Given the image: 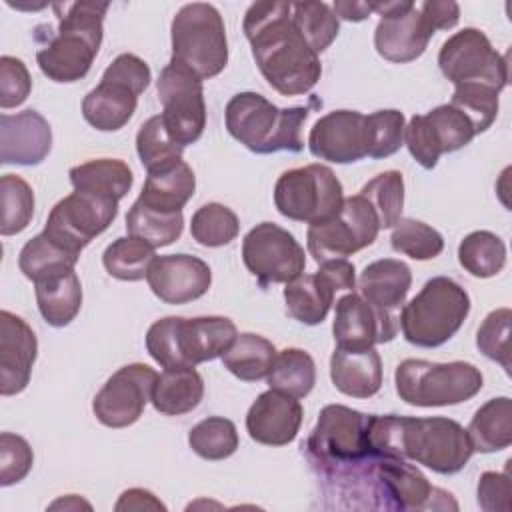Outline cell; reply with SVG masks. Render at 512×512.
Returning <instances> with one entry per match:
<instances>
[{
    "instance_id": "4fadbf2b",
    "label": "cell",
    "mask_w": 512,
    "mask_h": 512,
    "mask_svg": "<svg viewBox=\"0 0 512 512\" xmlns=\"http://www.w3.org/2000/svg\"><path fill=\"white\" fill-rule=\"evenodd\" d=\"M438 66L446 80L458 84H486L502 92L508 82V60L478 28H462L448 36L438 52Z\"/></svg>"
},
{
    "instance_id": "7c38bea8",
    "label": "cell",
    "mask_w": 512,
    "mask_h": 512,
    "mask_svg": "<svg viewBox=\"0 0 512 512\" xmlns=\"http://www.w3.org/2000/svg\"><path fill=\"white\" fill-rule=\"evenodd\" d=\"M368 488L380 498L378 506L388 510H458L450 492L432 486L410 460L402 458H376Z\"/></svg>"
},
{
    "instance_id": "484cf974",
    "label": "cell",
    "mask_w": 512,
    "mask_h": 512,
    "mask_svg": "<svg viewBox=\"0 0 512 512\" xmlns=\"http://www.w3.org/2000/svg\"><path fill=\"white\" fill-rule=\"evenodd\" d=\"M332 334L338 348L364 350L394 340L398 328L384 322L360 294L348 292L336 300Z\"/></svg>"
},
{
    "instance_id": "9f6ffc18",
    "label": "cell",
    "mask_w": 512,
    "mask_h": 512,
    "mask_svg": "<svg viewBox=\"0 0 512 512\" xmlns=\"http://www.w3.org/2000/svg\"><path fill=\"white\" fill-rule=\"evenodd\" d=\"M114 510H166V506L150 492L144 488H130L124 490L118 498V502L114 504Z\"/></svg>"
},
{
    "instance_id": "bcb514c9",
    "label": "cell",
    "mask_w": 512,
    "mask_h": 512,
    "mask_svg": "<svg viewBox=\"0 0 512 512\" xmlns=\"http://www.w3.org/2000/svg\"><path fill=\"white\" fill-rule=\"evenodd\" d=\"M404 128L406 118L396 108L376 110L364 116L366 156L378 160L396 154L404 144Z\"/></svg>"
},
{
    "instance_id": "e575fe53",
    "label": "cell",
    "mask_w": 512,
    "mask_h": 512,
    "mask_svg": "<svg viewBox=\"0 0 512 512\" xmlns=\"http://www.w3.org/2000/svg\"><path fill=\"white\" fill-rule=\"evenodd\" d=\"M276 354L278 352L268 338L254 332H242L220 358L230 374L244 382H256L270 374Z\"/></svg>"
},
{
    "instance_id": "60d3db41",
    "label": "cell",
    "mask_w": 512,
    "mask_h": 512,
    "mask_svg": "<svg viewBox=\"0 0 512 512\" xmlns=\"http://www.w3.org/2000/svg\"><path fill=\"white\" fill-rule=\"evenodd\" d=\"M188 444L192 452L204 460H224L236 452L240 440L232 420L208 416L190 428Z\"/></svg>"
},
{
    "instance_id": "b9f144b4",
    "label": "cell",
    "mask_w": 512,
    "mask_h": 512,
    "mask_svg": "<svg viewBox=\"0 0 512 512\" xmlns=\"http://www.w3.org/2000/svg\"><path fill=\"white\" fill-rule=\"evenodd\" d=\"M292 22L316 54H322L340 32V22L326 2L292 4Z\"/></svg>"
},
{
    "instance_id": "f5cc1de1",
    "label": "cell",
    "mask_w": 512,
    "mask_h": 512,
    "mask_svg": "<svg viewBox=\"0 0 512 512\" xmlns=\"http://www.w3.org/2000/svg\"><path fill=\"white\" fill-rule=\"evenodd\" d=\"M32 90V78L26 64L16 56L0 58V108H16L26 102Z\"/></svg>"
},
{
    "instance_id": "9c48e42d",
    "label": "cell",
    "mask_w": 512,
    "mask_h": 512,
    "mask_svg": "<svg viewBox=\"0 0 512 512\" xmlns=\"http://www.w3.org/2000/svg\"><path fill=\"white\" fill-rule=\"evenodd\" d=\"M172 58L190 68L198 78L218 76L228 64V38L224 20L208 2L184 4L170 26Z\"/></svg>"
},
{
    "instance_id": "f6af8a7d",
    "label": "cell",
    "mask_w": 512,
    "mask_h": 512,
    "mask_svg": "<svg viewBox=\"0 0 512 512\" xmlns=\"http://www.w3.org/2000/svg\"><path fill=\"white\" fill-rule=\"evenodd\" d=\"M360 196H364L376 216L380 228H392L402 218L404 208V176L398 170H386L376 174L372 180H368Z\"/></svg>"
},
{
    "instance_id": "c3c4849f",
    "label": "cell",
    "mask_w": 512,
    "mask_h": 512,
    "mask_svg": "<svg viewBox=\"0 0 512 512\" xmlns=\"http://www.w3.org/2000/svg\"><path fill=\"white\" fill-rule=\"evenodd\" d=\"M136 152L142 166L148 170H156L164 164H170L182 158L184 146H180L166 130L162 116H150L136 134Z\"/></svg>"
},
{
    "instance_id": "277c9868",
    "label": "cell",
    "mask_w": 512,
    "mask_h": 512,
    "mask_svg": "<svg viewBox=\"0 0 512 512\" xmlns=\"http://www.w3.org/2000/svg\"><path fill=\"white\" fill-rule=\"evenodd\" d=\"M238 336L226 316H166L146 332V350L164 370L196 368L222 356Z\"/></svg>"
},
{
    "instance_id": "44dd1931",
    "label": "cell",
    "mask_w": 512,
    "mask_h": 512,
    "mask_svg": "<svg viewBox=\"0 0 512 512\" xmlns=\"http://www.w3.org/2000/svg\"><path fill=\"white\" fill-rule=\"evenodd\" d=\"M312 156L332 164H352L366 156L364 114L358 110H332L320 116L308 134Z\"/></svg>"
},
{
    "instance_id": "f1b7e54d",
    "label": "cell",
    "mask_w": 512,
    "mask_h": 512,
    "mask_svg": "<svg viewBox=\"0 0 512 512\" xmlns=\"http://www.w3.org/2000/svg\"><path fill=\"white\" fill-rule=\"evenodd\" d=\"M36 304L42 318L54 326H68L82 306V284L74 268L48 274L34 282Z\"/></svg>"
},
{
    "instance_id": "ba28073f",
    "label": "cell",
    "mask_w": 512,
    "mask_h": 512,
    "mask_svg": "<svg viewBox=\"0 0 512 512\" xmlns=\"http://www.w3.org/2000/svg\"><path fill=\"white\" fill-rule=\"evenodd\" d=\"M394 384L402 402L432 408L454 406L474 398L484 386V376L480 368L464 360L430 362L406 358L396 366Z\"/></svg>"
},
{
    "instance_id": "8fae6325",
    "label": "cell",
    "mask_w": 512,
    "mask_h": 512,
    "mask_svg": "<svg viewBox=\"0 0 512 512\" xmlns=\"http://www.w3.org/2000/svg\"><path fill=\"white\" fill-rule=\"evenodd\" d=\"M378 232L380 224L372 204L364 196L354 194L344 198L340 210L332 218L308 226L306 244L310 256L320 264L326 260L348 258L374 244Z\"/></svg>"
},
{
    "instance_id": "52a82bcc",
    "label": "cell",
    "mask_w": 512,
    "mask_h": 512,
    "mask_svg": "<svg viewBox=\"0 0 512 512\" xmlns=\"http://www.w3.org/2000/svg\"><path fill=\"white\" fill-rule=\"evenodd\" d=\"M468 314V292L448 276H434L402 306L400 328L406 342L420 348H436L460 330Z\"/></svg>"
},
{
    "instance_id": "d6a6232c",
    "label": "cell",
    "mask_w": 512,
    "mask_h": 512,
    "mask_svg": "<svg viewBox=\"0 0 512 512\" xmlns=\"http://www.w3.org/2000/svg\"><path fill=\"white\" fill-rule=\"evenodd\" d=\"M204 398V380L194 368H174L158 374L152 406L166 416H180L192 412Z\"/></svg>"
},
{
    "instance_id": "f35d334b",
    "label": "cell",
    "mask_w": 512,
    "mask_h": 512,
    "mask_svg": "<svg viewBox=\"0 0 512 512\" xmlns=\"http://www.w3.org/2000/svg\"><path fill=\"white\" fill-rule=\"evenodd\" d=\"M78 258L80 254L66 250L48 234L40 232L22 246L18 254V268L28 280L36 282L48 274L74 268Z\"/></svg>"
},
{
    "instance_id": "681fc988",
    "label": "cell",
    "mask_w": 512,
    "mask_h": 512,
    "mask_svg": "<svg viewBox=\"0 0 512 512\" xmlns=\"http://www.w3.org/2000/svg\"><path fill=\"white\" fill-rule=\"evenodd\" d=\"M500 92L486 84H458L450 104L468 116L476 134L486 132L498 116Z\"/></svg>"
},
{
    "instance_id": "ffe728a7",
    "label": "cell",
    "mask_w": 512,
    "mask_h": 512,
    "mask_svg": "<svg viewBox=\"0 0 512 512\" xmlns=\"http://www.w3.org/2000/svg\"><path fill=\"white\" fill-rule=\"evenodd\" d=\"M156 298L166 304H186L204 296L212 284L210 266L192 254L156 256L146 274Z\"/></svg>"
},
{
    "instance_id": "f546056e",
    "label": "cell",
    "mask_w": 512,
    "mask_h": 512,
    "mask_svg": "<svg viewBox=\"0 0 512 512\" xmlns=\"http://www.w3.org/2000/svg\"><path fill=\"white\" fill-rule=\"evenodd\" d=\"M194 190L196 176L192 168L182 158H178L170 164L146 172L138 200L158 210L178 212L194 196Z\"/></svg>"
},
{
    "instance_id": "5bb4252c",
    "label": "cell",
    "mask_w": 512,
    "mask_h": 512,
    "mask_svg": "<svg viewBox=\"0 0 512 512\" xmlns=\"http://www.w3.org/2000/svg\"><path fill=\"white\" fill-rule=\"evenodd\" d=\"M158 98L162 102V122L168 134L180 144H194L206 128V104L202 78L180 62L170 60L158 80Z\"/></svg>"
},
{
    "instance_id": "83f0119b",
    "label": "cell",
    "mask_w": 512,
    "mask_h": 512,
    "mask_svg": "<svg viewBox=\"0 0 512 512\" xmlns=\"http://www.w3.org/2000/svg\"><path fill=\"white\" fill-rule=\"evenodd\" d=\"M138 92L130 86L102 76L82 100L84 120L100 132H116L128 124L136 112Z\"/></svg>"
},
{
    "instance_id": "6f0895ef",
    "label": "cell",
    "mask_w": 512,
    "mask_h": 512,
    "mask_svg": "<svg viewBox=\"0 0 512 512\" xmlns=\"http://www.w3.org/2000/svg\"><path fill=\"white\" fill-rule=\"evenodd\" d=\"M336 18L348 22H362L372 14L370 2H350V0H336L332 6Z\"/></svg>"
},
{
    "instance_id": "db71d44e",
    "label": "cell",
    "mask_w": 512,
    "mask_h": 512,
    "mask_svg": "<svg viewBox=\"0 0 512 512\" xmlns=\"http://www.w3.org/2000/svg\"><path fill=\"white\" fill-rule=\"evenodd\" d=\"M478 504L486 512L504 510L508 512L512 506V490H510V478L508 472H484L478 478Z\"/></svg>"
},
{
    "instance_id": "30bf717a",
    "label": "cell",
    "mask_w": 512,
    "mask_h": 512,
    "mask_svg": "<svg viewBox=\"0 0 512 512\" xmlns=\"http://www.w3.org/2000/svg\"><path fill=\"white\" fill-rule=\"evenodd\" d=\"M344 202V188L332 168L308 164L282 172L274 184L276 210L296 222L316 224L332 218Z\"/></svg>"
},
{
    "instance_id": "d6986e66",
    "label": "cell",
    "mask_w": 512,
    "mask_h": 512,
    "mask_svg": "<svg viewBox=\"0 0 512 512\" xmlns=\"http://www.w3.org/2000/svg\"><path fill=\"white\" fill-rule=\"evenodd\" d=\"M158 372L148 364H126L118 368L92 400L96 420L108 428H126L140 420L152 392Z\"/></svg>"
},
{
    "instance_id": "836d02e7",
    "label": "cell",
    "mask_w": 512,
    "mask_h": 512,
    "mask_svg": "<svg viewBox=\"0 0 512 512\" xmlns=\"http://www.w3.org/2000/svg\"><path fill=\"white\" fill-rule=\"evenodd\" d=\"M466 432L474 452L490 454L508 448L512 444V400L490 398L474 412Z\"/></svg>"
},
{
    "instance_id": "8992f818",
    "label": "cell",
    "mask_w": 512,
    "mask_h": 512,
    "mask_svg": "<svg viewBox=\"0 0 512 512\" xmlns=\"http://www.w3.org/2000/svg\"><path fill=\"white\" fill-rule=\"evenodd\" d=\"M306 454L324 474L346 480L376 460L368 442V414L328 404L306 440Z\"/></svg>"
},
{
    "instance_id": "5b68a950",
    "label": "cell",
    "mask_w": 512,
    "mask_h": 512,
    "mask_svg": "<svg viewBox=\"0 0 512 512\" xmlns=\"http://www.w3.org/2000/svg\"><path fill=\"white\" fill-rule=\"evenodd\" d=\"M308 106L278 108L258 92H238L226 104V130L254 154L300 152Z\"/></svg>"
},
{
    "instance_id": "4316f807",
    "label": "cell",
    "mask_w": 512,
    "mask_h": 512,
    "mask_svg": "<svg viewBox=\"0 0 512 512\" xmlns=\"http://www.w3.org/2000/svg\"><path fill=\"white\" fill-rule=\"evenodd\" d=\"M330 378L338 392L350 398H370L382 386V358L376 348H334Z\"/></svg>"
},
{
    "instance_id": "8d00e7d4",
    "label": "cell",
    "mask_w": 512,
    "mask_h": 512,
    "mask_svg": "<svg viewBox=\"0 0 512 512\" xmlns=\"http://www.w3.org/2000/svg\"><path fill=\"white\" fill-rule=\"evenodd\" d=\"M266 382L272 390L294 398H306L316 384L314 358L302 348H284L276 354Z\"/></svg>"
},
{
    "instance_id": "d590c367",
    "label": "cell",
    "mask_w": 512,
    "mask_h": 512,
    "mask_svg": "<svg viewBox=\"0 0 512 512\" xmlns=\"http://www.w3.org/2000/svg\"><path fill=\"white\" fill-rule=\"evenodd\" d=\"M126 230L128 236L140 238L152 248H160L176 242L182 236L184 216L182 210H158L136 198L126 214Z\"/></svg>"
},
{
    "instance_id": "e0dca14e",
    "label": "cell",
    "mask_w": 512,
    "mask_h": 512,
    "mask_svg": "<svg viewBox=\"0 0 512 512\" xmlns=\"http://www.w3.org/2000/svg\"><path fill=\"white\" fill-rule=\"evenodd\" d=\"M118 202L74 190L54 204L44 234L66 250L80 254L116 218Z\"/></svg>"
},
{
    "instance_id": "7dc6e473",
    "label": "cell",
    "mask_w": 512,
    "mask_h": 512,
    "mask_svg": "<svg viewBox=\"0 0 512 512\" xmlns=\"http://www.w3.org/2000/svg\"><path fill=\"white\" fill-rule=\"evenodd\" d=\"M390 244L394 252L410 256L412 260H432L444 250L442 234L416 218H400L392 226Z\"/></svg>"
},
{
    "instance_id": "f907efd6",
    "label": "cell",
    "mask_w": 512,
    "mask_h": 512,
    "mask_svg": "<svg viewBox=\"0 0 512 512\" xmlns=\"http://www.w3.org/2000/svg\"><path fill=\"white\" fill-rule=\"evenodd\" d=\"M510 308H496L492 310L476 332V346L478 350L498 362L506 374H510Z\"/></svg>"
},
{
    "instance_id": "7402d4cb",
    "label": "cell",
    "mask_w": 512,
    "mask_h": 512,
    "mask_svg": "<svg viewBox=\"0 0 512 512\" xmlns=\"http://www.w3.org/2000/svg\"><path fill=\"white\" fill-rule=\"evenodd\" d=\"M38 354L34 330L10 310L0 312V394L16 396L26 390Z\"/></svg>"
},
{
    "instance_id": "9a60e30c",
    "label": "cell",
    "mask_w": 512,
    "mask_h": 512,
    "mask_svg": "<svg viewBox=\"0 0 512 512\" xmlns=\"http://www.w3.org/2000/svg\"><path fill=\"white\" fill-rule=\"evenodd\" d=\"M242 262L262 288L286 284L306 268V254L298 240L274 222H260L242 240Z\"/></svg>"
},
{
    "instance_id": "ac0fdd59",
    "label": "cell",
    "mask_w": 512,
    "mask_h": 512,
    "mask_svg": "<svg viewBox=\"0 0 512 512\" xmlns=\"http://www.w3.org/2000/svg\"><path fill=\"white\" fill-rule=\"evenodd\" d=\"M370 6L382 16L374 30V48L384 60L406 64L424 54L436 32L416 2H370Z\"/></svg>"
},
{
    "instance_id": "d4e9b609",
    "label": "cell",
    "mask_w": 512,
    "mask_h": 512,
    "mask_svg": "<svg viewBox=\"0 0 512 512\" xmlns=\"http://www.w3.org/2000/svg\"><path fill=\"white\" fill-rule=\"evenodd\" d=\"M52 150V128L38 110L0 114V162L36 166Z\"/></svg>"
},
{
    "instance_id": "7bdbcfd3",
    "label": "cell",
    "mask_w": 512,
    "mask_h": 512,
    "mask_svg": "<svg viewBox=\"0 0 512 512\" xmlns=\"http://www.w3.org/2000/svg\"><path fill=\"white\" fill-rule=\"evenodd\" d=\"M240 232V220L220 202L202 204L190 220V234L200 246L220 248L230 244Z\"/></svg>"
},
{
    "instance_id": "816d5d0a",
    "label": "cell",
    "mask_w": 512,
    "mask_h": 512,
    "mask_svg": "<svg viewBox=\"0 0 512 512\" xmlns=\"http://www.w3.org/2000/svg\"><path fill=\"white\" fill-rule=\"evenodd\" d=\"M34 464V452L26 438L2 432L0 434V486H12L28 476Z\"/></svg>"
},
{
    "instance_id": "6da1fadb",
    "label": "cell",
    "mask_w": 512,
    "mask_h": 512,
    "mask_svg": "<svg viewBox=\"0 0 512 512\" xmlns=\"http://www.w3.org/2000/svg\"><path fill=\"white\" fill-rule=\"evenodd\" d=\"M242 30L260 74L278 94L300 96L318 84L320 58L296 30L290 2H254Z\"/></svg>"
},
{
    "instance_id": "603a6c76",
    "label": "cell",
    "mask_w": 512,
    "mask_h": 512,
    "mask_svg": "<svg viewBox=\"0 0 512 512\" xmlns=\"http://www.w3.org/2000/svg\"><path fill=\"white\" fill-rule=\"evenodd\" d=\"M304 418L298 398L268 388L246 412L248 436L264 446H286L300 430Z\"/></svg>"
},
{
    "instance_id": "4dcf8cb0",
    "label": "cell",
    "mask_w": 512,
    "mask_h": 512,
    "mask_svg": "<svg viewBox=\"0 0 512 512\" xmlns=\"http://www.w3.org/2000/svg\"><path fill=\"white\" fill-rule=\"evenodd\" d=\"M334 296L336 288L320 270H316V274L302 272L286 282L284 288L288 316L306 326H316L324 322L334 304Z\"/></svg>"
},
{
    "instance_id": "ee69618b",
    "label": "cell",
    "mask_w": 512,
    "mask_h": 512,
    "mask_svg": "<svg viewBox=\"0 0 512 512\" xmlns=\"http://www.w3.org/2000/svg\"><path fill=\"white\" fill-rule=\"evenodd\" d=\"M2 220L0 234L14 236L28 228L34 216V190L18 174H4L0 178Z\"/></svg>"
},
{
    "instance_id": "74e56055",
    "label": "cell",
    "mask_w": 512,
    "mask_h": 512,
    "mask_svg": "<svg viewBox=\"0 0 512 512\" xmlns=\"http://www.w3.org/2000/svg\"><path fill=\"white\" fill-rule=\"evenodd\" d=\"M458 262L474 278H492L506 266V244L490 230H474L458 244Z\"/></svg>"
},
{
    "instance_id": "cb8c5ba5",
    "label": "cell",
    "mask_w": 512,
    "mask_h": 512,
    "mask_svg": "<svg viewBox=\"0 0 512 512\" xmlns=\"http://www.w3.org/2000/svg\"><path fill=\"white\" fill-rule=\"evenodd\" d=\"M412 284L410 266L396 258L370 262L358 278V294L376 314L394 328H400V310Z\"/></svg>"
},
{
    "instance_id": "ab89813d",
    "label": "cell",
    "mask_w": 512,
    "mask_h": 512,
    "mask_svg": "<svg viewBox=\"0 0 512 512\" xmlns=\"http://www.w3.org/2000/svg\"><path fill=\"white\" fill-rule=\"evenodd\" d=\"M154 258V248L144 240L134 236H120L106 246L102 254V264L112 278L136 282L146 278Z\"/></svg>"
},
{
    "instance_id": "2e32d148",
    "label": "cell",
    "mask_w": 512,
    "mask_h": 512,
    "mask_svg": "<svg viewBox=\"0 0 512 512\" xmlns=\"http://www.w3.org/2000/svg\"><path fill=\"white\" fill-rule=\"evenodd\" d=\"M476 136L472 122L456 106L440 104L428 114H416L404 128V144L410 156L432 170L442 154L456 152Z\"/></svg>"
},
{
    "instance_id": "11a10c76",
    "label": "cell",
    "mask_w": 512,
    "mask_h": 512,
    "mask_svg": "<svg viewBox=\"0 0 512 512\" xmlns=\"http://www.w3.org/2000/svg\"><path fill=\"white\" fill-rule=\"evenodd\" d=\"M418 8L426 16L434 32L450 30L460 20V6L454 0H426V2H418Z\"/></svg>"
},
{
    "instance_id": "7a4b0ae2",
    "label": "cell",
    "mask_w": 512,
    "mask_h": 512,
    "mask_svg": "<svg viewBox=\"0 0 512 512\" xmlns=\"http://www.w3.org/2000/svg\"><path fill=\"white\" fill-rule=\"evenodd\" d=\"M368 442L376 458L410 460L444 476L460 472L474 454L464 426L446 416L368 414Z\"/></svg>"
},
{
    "instance_id": "3957f363",
    "label": "cell",
    "mask_w": 512,
    "mask_h": 512,
    "mask_svg": "<svg viewBox=\"0 0 512 512\" xmlns=\"http://www.w3.org/2000/svg\"><path fill=\"white\" fill-rule=\"evenodd\" d=\"M58 32L36 52L42 74L58 84L82 80L100 50L108 2H54Z\"/></svg>"
},
{
    "instance_id": "680465c9",
    "label": "cell",
    "mask_w": 512,
    "mask_h": 512,
    "mask_svg": "<svg viewBox=\"0 0 512 512\" xmlns=\"http://www.w3.org/2000/svg\"><path fill=\"white\" fill-rule=\"evenodd\" d=\"M48 508H50V510H56V508H64V510H68V508H72V510L86 508V510H90L92 506H90L86 500H82L80 496H76V494H68V496L58 498L56 502H52Z\"/></svg>"
},
{
    "instance_id": "1f68e13d",
    "label": "cell",
    "mask_w": 512,
    "mask_h": 512,
    "mask_svg": "<svg viewBox=\"0 0 512 512\" xmlns=\"http://www.w3.org/2000/svg\"><path fill=\"white\" fill-rule=\"evenodd\" d=\"M70 184L78 192L120 202L132 188L134 176L130 166L118 158H96L72 166Z\"/></svg>"
}]
</instances>
